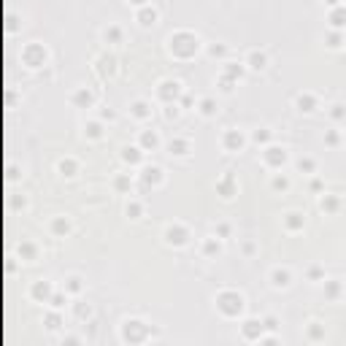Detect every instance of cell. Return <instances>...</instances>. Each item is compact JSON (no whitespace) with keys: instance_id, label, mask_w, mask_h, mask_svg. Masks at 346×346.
<instances>
[{"instance_id":"cell-1","label":"cell","mask_w":346,"mask_h":346,"mask_svg":"<svg viewBox=\"0 0 346 346\" xmlns=\"http://www.w3.org/2000/svg\"><path fill=\"white\" fill-rule=\"evenodd\" d=\"M198 49H200V38L195 36V33H189V30H179V33H173V36L168 38V52L179 60L195 57Z\"/></svg>"},{"instance_id":"cell-2","label":"cell","mask_w":346,"mask_h":346,"mask_svg":"<svg viewBox=\"0 0 346 346\" xmlns=\"http://www.w3.org/2000/svg\"><path fill=\"white\" fill-rule=\"evenodd\" d=\"M244 305H246V300H244V295L235 292V289H222V292L217 295V308L222 317L233 319V317H241L244 314Z\"/></svg>"},{"instance_id":"cell-3","label":"cell","mask_w":346,"mask_h":346,"mask_svg":"<svg viewBox=\"0 0 346 346\" xmlns=\"http://www.w3.org/2000/svg\"><path fill=\"white\" fill-rule=\"evenodd\" d=\"M149 338V325L141 319H124L122 322V341L130 344H143Z\"/></svg>"},{"instance_id":"cell-4","label":"cell","mask_w":346,"mask_h":346,"mask_svg":"<svg viewBox=\"0 0 346 346\" xmlns=\"http://www.w3.org/2000/svg\"><path fill=\"white\" fill-rule=\"evenodd\" d=\"M189 241V230L184 227V224H168L165 227V244H170V246H187Z\"/></svg>"},{"instance_id":"cell-5","label":"cell","mask_w":346,"mask_h":346,"mask_svg":"<svg viewBox=\"0 0 346 346\" xmlns=\"http://www.w3.org/2000/svg\"><path fill=\"white\" fill-rule=\"evenodd\" d=\"M157 95H160V100H165V103H176V98L182 95V84H179L176 79H165V81H160Z\"/></svg>"},{"instance_id":"cell-6","label":"cell","mask_w":346,"mask_h":346,"mask_svg":"<svg viewBox=\"0 0 346 346\" xmlns=\"http://www.w3.org/2000/svg\"><path fill=\"white\" fill-rule=\"evenodd\" d=\"M263 330H265V322H260V319H246V322L241 325V338L244 341H260L263 338Z\"/></svg>"},{"instance_id":"cell-7","label":"cell","mask_w":346,"mask_h":346,"mask_svg":"<svg viewBox=\"0 0 346 346\" xmlns=\"http://www.w3.org/2000/svg\"><path fill=\"white\" fill-rule=\"evenodd\" d=\"M263 160H265V165H270V168H282V165L287 163V149L284 146H268L263 152Z\"/></svg>"},{"instance_id":"cell-8","label":"cell","mask_w":346,"mask_h":346,"mask_svg":"<svg viewBox=\"0 0 346 346\" xmlns=\"http://www.w3.org/2000/svg\"><path fill=\"white\" fill-rule=\"evenodd\" d=\"M244 143H246V138H244L241 130H227V133L222 135V146L227 149V152H241Z\"/></svg>"},{"instance_id":"cell-9","label":"cell","mask_w":346,"mask_h":346,"mask_svg":"<svg viewBox=\"0 0 346 346\" xmlns=\"http://www.w3.org/2000/svg\"><path fill=\"white\" fill-rule=\"evenodd\" d=\"M24 60H27V65H33V68H38V65L46 62V49L38 46V43H33V46L24 49Z\"/></svg>"},{"instance_id":"cell-10","label":"cell","mask_w":346,"mask_h":346,"mask_svg":"<svg viewBox=\"0 0 346 346\" xmlns=\"http://www.w3.org/2000/svg\"><path fill=\"white\" fill-rule=\"evenodd\" d=\"M289 282H292V273H289L287 268H273L270 270V284H273L276 289L289 287Z\"/></svg>"},{"instance_id":"cell-11","label":"cell","mask_w":346,"mask_h":346,"mask_svg":"<svg viewBox=\"0 0 346 346\" xmlns=\"http://www.w3.org/2000/svg\"><path fill=\"white\" fill-rule=\"evenodd\" d=\"M246 65L252 68V71H265V68H268V54L260 52V49H252L249 57H246Z\"/></svg>"},{"instance_id":"cell-12","label":"cell","mask_w":346,"mask_h":346,"mask_svg":"<svg viewBox=\"0 0 346 346\" xmlns=\"http://www.w3.org/2000/svg\"><path fill=\"white\" fill-rule=\"evenodd\" d=\"M295 106H298V111L311 114L314 108H317V98H314L311 92H300L298 98H295Z\"/></svg>"},{"instance_id":"cell-13","label":"cell","mask_w":346,"mask_h":346,"mask_svg":"<svg viewBox=\"0 0 346 346\" xmlns=\"http://www.w3.org/2000/svg\"><path fill=\"white\" fill-rule=\"evenodd\" d=\"M217 189H219V195H222L224 200H230L235 195V179H233V173H227L224 179H219L217 182Z\"/></svg>"},{"instance_id":"cell-14","label":"cell","mask_w":346,"mask_h":346,"mask_svg":"<svg viewBox=\"0 0 346 346\" xmlns=\"http://www.w3.org/2000/svg\"><path fill=\"white\" fill-rule=\"evenodd\" d=\"M141 179H143V184H160L163 182V168H160V165H146V168H143V173H141Z\"/></svg>"},{"instance_id":"cell-15","label":"cell","mask_w":346,"mask_h":346,"mask_svg":"<svg viewBox=\"0 0 346 346\" xmlns=\"http://www.w3.org/2000/svg\"><path fill=\"white\" fill-rule=\"evenodd\" d=\"M114 71H117V57H111V54H103V57L98 60V73L106 79V76H111Z\"/></svg>"},{"instance_id":"cell-16","label":"cell","mask_w":346,"mask_h":346,"mask_svg":"<svg viewBox=\"0 0 346 346\" xmlns=\"http://www.w3.org/2000/svg\"><path fill=\"white\" fill-rule=\"evenodd\" d=\"M303 224H305V217H303L300 211H289L287 217H284V227H287V230H292V233L303 230Z\"/></svg>"},{"instance_id":"cell-17","label":"cell","mask_w":346,"mask_h":346,"mask_svg":"<svg viewBox=\"0 0 346 346\" xmlns=\"http://www.w3.org/2000/svg\"><path fill=\"white\" fill-rule=\"evenodd\" d=\"M330 24H333V30L346 27V6H333L330 8Z\"/></svg>"},{"instance_id":"cell-18","label":"cell","mask_w":346,"mask_h":346,"mask_svg":"<svg viewBox=\"0 0 346 346\" xmlns=\"http://www.w3.org/2000/svg\"><path fill=\"white\" fill-rule=\"evenodd\" d=\"M122 160L127 165H138L143 160V149L141 146H124L122 149Z\"/></svg>"},{"instance_id":"cell-19","label":"cell","mask_w":346,"mask_h":346,"mask_svg":"<svg viewBox=\"0 0 346 346\" xmlns=\"http://www.w3.org/2000/svg\"><path fill=\"white\" fill-rule=\"evenodd\" d=\"M138 22H141V27H152L157 22V11L152 6H141L138 8Z\"/></svg>"},{"instance_id":"cell-20","label":"cell","mask_w":346,"mask_h":346,"mask_svg":"<svg viewBox=\"0 0 346 346\" xmlns=\"http://www.w3.org/2000/svg\"><path fill=\"white\" fill-rule=\"evenodd\" d=\"M130 114H133L135 119H149L152 117V106H149L146 100H135L133 106H130Z\"/></svg>"},{"instance_id":"cell-21","label":"cell","mask_w":346,"mask_h":346,"mask_svg":"<svg viewBox=\"0 0 346 346\" xmlns=\"http://www.w3.org/2000/svg\"><path fill=\"white\" fill-rule=\"evenodd\" d=\"M170 154H176V157H187L189 154V141L187 138H173V141L168 143Z\"/></svg>"},{"instance_id":"cell-22","label":"cell","mask_w":346,"mask_h":346,"mask_svg":"<svg viewBox=\"0 0 346 346\" xmlns=\"http://www.w3.org/2000/svg\"><path fill=\"white\" fill-rule=\"evenodd\" d=\"M160 146V135L154 130H143L141 133V149H157Z\"/></svg>"},{"instance_id":"cell-23","label":"cell","mask_w":346,"mask_h":346,"mask_svg":"<svg viewBox=\"0 0 346 346\" xmlns=\"http://www.w3.org/2000/svg\"><path fill=\"white\" fill-rule=\"evenodd\" d=\"M92 92H89V89H79L76 95H73V103H76V106H81V108H89L92 106Z\"/></svg>"},{"instance_id":"cell-24","label":"cell","mask_w":346,"mask_h":346,"mask_svg":"<svg viewBox=\"0 0 346 346\" xmlns=\"http://www.w3.org/2000/svg\"><path fill=\"white\" fill-rule=\"evenodd\" d=\"M84 135H87V138H95V141L103 138V124L100 122H87L84 124Z\"/></svg>"},{"instance_id":"cell-25","label":"cell","mask_w":346,"mask_h":346,"mask_svg":"<svg viewBox=\"0 0 346 346\" xmlns=\"http://www.w3.org/2000/svg\"><path fill=\"white\" fill-rule=\"evenodd\" d=\"M33 298H38V300H49L52 298V287H49V282H38L36 287H33Z\"/></svg>"},{"instance_id":"cell-26","label":"cell","mask_w":346,"mask_h":346,"mask_svg":"<svg viewBox=\"0 0 346 346\" xmlns=\"http://www.w3.org/2000/svg\"><path fill=\"white\" fill-rule=\"evenodd\" d=\"M222 76L230 79V81H238V79L244 76V65H233V62H227V68H224Z\"/></svg>"},{"instance_id":"cell-27","label":"cell","mask_w":346,"mask_h":346,"mask_svg":"<svg viewBox=\"0 0 346 346\" xmlns=\"http://www.w3.org/2000/svg\"><path fill=\"white\" fill-rule=\"evenodd\" d=\"M200 114H203V117H214V114H217V100H214V98H203V100H200Z\"/></svg>"},{"instance_id":"cell-28","label":"cell","mask_w":346,"mask_h":346,"mask_svg":"<svg viewBox=\"0 0 346 346\" xmlns=\"http://www.w3.org/2000/svg\"><path fill=\"white\" fill-rule=\"evenodd\" d=\"M344 36H341V30H330V33H327V46L330 49H341V46H344Z\"/></svg>"},{"instance_id":"cell-29","label":"cell","mask_w":346,"mask_h":346,"mask_svg":"<svg viewBox=\"0 0 346 346\" xmlns=\"http://www.w3.org/2000/svg\"><path fill=\"white\" fill-rule=\"evenodd\" d=\"M319 205H322V211L333 214L335 208H338V198H335V195H325V198L319 200Z\"/></svg>"},{"instance_id":"cell-30","label":"cell","mask_w":346,"mask_h":346,"mask_svg":"<svg viewBox=\"0 0 346 346\" xmlns=\"http://www.w3.org/2000/svg\"><path fill=\"white\" fill-rule=\"evenodd\" d=\"M60 170H62V176H76V170H79V165H76V160H62L60 163Z\"/></svg>"},{"instance_id":"cell-31","label":"cell","mask_w":346,"mask_h":346,"mask_svg":"<svg viewBox=\"0 0 346 346\" xmlns=\"http://www.w3.org/2000/svg\"><path fill=\"white\" fill-rule=\"evenodd\" d=\"M52 230H54V233H57V235H65V233H68V230H71V222H68V219H65V217H57V219H54V222H52Z\"/></svg>"},{"instance_id":"cell-32","label":"cell","mask_w":346,"mask_h":346,"mask_svg":"<svg viewBox=\"0 0 346 346\" xmlns=\"http://www.w3.org/2000/svg\"><path fill=\"white\" fill-rule=\"evenodd\" d=\"M325 295H327L330 300H335L341 295V284L335 282V279H330V282H325Z\"/></svg>"},{"instance_id":"cell-33","label":"cell","mask_w":346,"mask_h":346,"mask_svg":"<svg viewBox=\"0 0 346 346\" xmlns=\"http://www.w3.org/2000/svg\"><path fill=\"white\" fill-rule=\"evenodd\" d=\"M219 249H222L219 238H205V244H203V254H219Z\"/></svg>"},{"instance_id":"cell-34","label":"cell","mask_w":346,"mask_h":346,"mask_svg":"<svg viewBox=\"0 0 346 346\" xmlns=\"http://www.w3.org/2000/svg\"><path fill=\"white\" fill-rule=\"evenodd\" d=\"M103 38H106L108 43H119V41H122V30L114 27V24H111V27H108L106 33H103Z\"/></svg>"},{"instance_id":"cell-35","label":"cell","mask_w":346,"mask_h":346,"mask_svg":"<svg viewBox=\"0 0 346 346\" xmlns=\"http://www.w3.org/2000/svg\"><path fill=\"white\" fill-rule=\"evenodd\" d=\"M124 211H127V217H130V219H138V217H141V211H143V205L138 203V200H130Z\"/></svg>"},{"instance_id":"cell-36","label":"cell","mask_w":346,"mask_h":346,"mask_svg":"<svg viewBox=\"0 0 346 346\" xmlns=\"http://www.w3.org/2000/svg\"><path fill=\"white\" fill-rule=\"evenodd\" d=\"M314 168H317V163H314L311 157L298 160V170H303V173H314Z\"/></svg>"},{"instance_id":"cell-37","label":"cell","mask_w":346,"mask_h":346,"mask_svg":"<svg viewBox=\"0 0 346 346\" xmlns=\"http://www.w3.org/2000/svg\"><path fill=\"white\" fill-rule=\"evenodd\" d=\"M330 117H333V119H346V106L333 103V106H330Z\"/></svg>"},{"instance_id":"cell-38","label":"cell","mask_w":346,"mask_h":346,"mask_svg":"<svg viewBox=\"0 0 346 346\" xmlns=\"http://www.w3.org/2000/svg\"><path fill=\"white\" fill-rule=\"evenodd\" d=\"M252 138H254V141H257V143H268L270 141V130H254V135H252Z\"/></svg>"},{"instance_id":"cell-39","label":"cell","mask_w":346,"mask_h":346,"mask_svg":"<svg viewBox=\"0 0 346 346\" xmlns=\"http://www.w3.org/2000/svg\"><path fill=\"white\" fill-rule=\"evenodd\" d=\"M308 338H311V341H319V338H325V330L319 327L317 322H314V325L308 327Z\"/></svg>"},{"instance_id":"cell-40","label":"cell","mask_w":346,"mask_h":346,"mask_svg":"<svg viewBox=\"0 0 346 346\" xmlns=\"http://www.w3.org/2000/svg\"><path fill=\"white\" fill-rule=\"evenodd\" d=\"M68 292H81V279H79V276H71V279H68Z\"/></svg>"},{"instance_id":"cell-41","label":"cell","mask_w":346,"mask_h":346,"mask_svg":"<svg viewBox=\"0 0 346 346\" xmlns=\"http://www.w3.org/2000/svg\"><path fill=\"white\" fill-rule=\"evenodd\" d=\"M114 187H117L119 192H127V189H130V176H117V182H114Z\"/></svg>"},{"instance_id":"cell-42","label":"cell","mask_w":346,"mask_h":346,"mask_svg":"<svg viewBox=\"0 0 346 346\" xmlns=\"http://www.w3.org/2000/svg\"><path fill=\"white\" fill-rule=\"evenodd\" d=\"M49 303H52L54 308H62V305L68 303V295H60L57 292V295H52V298H49Z\"/></svg>"},{"instance_id":"cell-43","label":"cell","mask_w":346,"mask_h":346,"mask_svg":"<svg viewBox=\"0 0 346 346\" xmlns=\"http://www.w3.org/2000/svg\"><path fill=\"white\" fill-rule=\"evenodd\" d=\"M289 187V179L287 176H276L273 179V189H279V192H284V189Z\"/></svg>"},{"instance_id":"cell-44","label":"cell","mask_w":346,"mask_h":346,"mask_svg":"<svg viewBox=\"0 0 346 346\" xmlns=\"http://www.w3.org/2000/svg\"><path fill=\"white\" fill-rule=\"evenodd\" d=\"M60 325H62V319H60V314H49V317H46V327H49V330H57Z\"/></svg>"},{"instance_id":"cell-45","label":"cell","mask_w":346,"mask_h":346,"mask_svg":"<svg viewBox=\"0 0 346 346\" xmlns=\"http://www.w3.org/2000/svg\"><path fill=\"white\" fill-rule=\"evenodd\" d=\"M165 117H168V119H176V117H179V106H176V103H168V108H165Z\"/></svg>"},{"instance_id":"cell-46","label":"cell","mask_w":346,"mask_h":346,"mask_svg":"<svg viewBox=\"0 0 346 346\" xmlns=\"http://www.w3.org/2000/svg\"><path fill=\"white\" fill-rule=\"evenodd\" d=\"M208 54H211V57H224L227 49H224V46H211V49H208Z\"/></svg>"},{"instance_id":"cell-47","label":"cell","mask_w":346,"mask_h":346,"mask_svg":"<svg viewBox=\"0 0 346 346\" xmlns=\"http://www.w3.org/2000/svg\"><path fill=\"white\" fill-rule=\"evenodd\" d=\"M263 322H265V327H268V330H276V327H279V322H276V317H265Z\"/></svg>"},{"instance_id":"cell-48","label":"cell","mask_w":346,"mask_h":346,"mask_svg":"<svg viewBox=\"0 0 346 346\" xmlns=\"http://www.w3.org/2000/svg\"><path fill=\"white\" fill-rule=\"evenodd\" d=\"M308 276H311V279H322V270H319V268H311Z\"/></svg>"},{"instance_id":"cell-49","label":"cell","mask_w":346,"mask_h":346,"mask_svg":"<svg viewBox=\"0 0 346 346\" xmlns=\"http://www.w3.org/2000/svg\"><path fill=\"white\" fill-rule=\"evenodd\" d=\"M327 143H330V146H335V143H338V135H335V133H327Z\"/></svg>"},{"instance_id":"cell-50","label":"cell","mask_w":346,"mask_h":346,"mask_svg":"<svg viewBox=\"0 0 346 346\" xmlns=\"http://www.w3.org/2000/svg\"><path fill=\"white\" fill-rule=\"evenodd\" d=\"M230 233V224H219V235H222V238H224V235H227Z\"/></svg>"},{"instance_id":"cell-51","label":"cell","mask_w":346,"mask_h":346,"mask_svg":"<svg viewBox=\"0 0 346 346\" xmlns=\"http://www.w3.org/2000/svg\"><path fill=\"white\" fill-rule=\"evenodd\" d=\"M127 3H133V6H138V8L146 6V0H127Z\"/></svg>"},{"instance_id":"cell-52","label":"cell","mask_w":346,"mask_h":346,"mask_svg":"<svg viewBox=\"0 0 346 346\" xmlns=\"http://www.w3.org/2000/svg\"><path fill=\"white\" fill-rule=\"evenodd\" d=\"M325 3H327L330 8H333V6H341V0H325Z\"/></svg>"}]
</instances>
